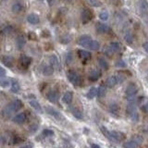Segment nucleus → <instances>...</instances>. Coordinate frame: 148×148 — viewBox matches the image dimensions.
Here are the masks:
<instances>
[{
    "label": "nucleus",
    "mask_w": 148,
    "mask_h": 148,
    "mask_svg": "<svg viewBox=\"0 0 148 148\" xmlns=\"http://www.w3.org/2000/svg\"><path fill=\"white\" fill-rule=\"evenodd\" d=\"M22 108V102L20 99L13 100L11 103H9L7 106H5L3 109V116L4 118L8 119L16 112V111L20 110Z\"/></svg>",
    "instance_id": "nucleus-1"
},
{
    "label": "nucleus",
    "mask_w": 148,
    "mask_h": 148,
    "mask_svg": "<svg viewBox=\"0 0 148 148\" xmlns=\"http://www.w3.org/2000/svg\"><path fill=\"white\" fill-rule=\"evenodd\" d=\"M69 81L71 82L73 85L75 86H81L82 83V79L81 75L78 72L74 71H69L67 74Z\"/></svg>",
    "instance_id": "nucleus-2"
},
{
    "label": "nucleus",
    "mask_w": 148,
    "mask_h": 148,
    "mask_svg": "<svg viewBox=\"0 0 148 148\" xmlns=\"http://www.w3.org/2000/svg\"><path fill=\"white\" fill-rule=\"evenodd\" d=\"M81 18H82V24H87L88 22H90L92 18H94V13L89 8H84L82 10L81 13Z\"/></svg>",
    "instance_id": "nucleus-3"
},
{
    "label": "nucleus",
    "mask_w": 148,
    "mask_h": 148,
    "mask_svg": "<svg viewBox=\"0 0 148 148\" xmlns=\"http://www.w3.org/2000/svg\"><path fill=\"white\" fill-rule=\"evenodd\" d=\"M92 41V38L89 36V35H82L80 38H79V41H78V44L83 46V47H89V45Z\"/></svg>",
    "instance_id": "nucleus-4"
},
{
    "label": "nucleus",
    "mask_w": 148,
    "mask_h": 148,
    "mask_svg": "<svg viewBox=\"0 0 148 148\" xmlns=\"http://www.w3.org/2000/svg\"><path fill=\"white\" fill-rule=\"evenodd\" d=\"M137 92V86L135 83H130L126 88V95L128 97H132L133 95H135Z\"/></svg>",
    "instance_id": "nucleus-5"
},
{
    "label": "nucleus",
    "mask_w": 148,
    "mask_h": 148,
    "mask_svg": "<svg viewBox=\"0 0 148 148\" xmlns=\"http://www.w3.org/2000/svg\"><path fill=\"white\" fill-rule=\"evenodd\" d=\"M95 30L98 34H106V32H108L110 31V28L102 22H97L95 24Z\"/></svg>",
    "instance_id": "nucleus-6"
},
{
    "label": "nucleus",
    "mask_w": 148,
    "mask_h": 148,
    "mask_svg": "<svg viewBox=\"0 0 148 148\" xmlns=\"http://www.w3.org/2000/svg\"><path fill=\"white\" fill-rule=\"evenodd\" d=\"M120 50H121V45H120L119 42H112V43H110L108 46V51L111 54L119 53Z\"/></svg>",
    "instance_id": "nucleus-7"
},
{
    "label": "nucleus",
    "mask_w": 148,
    "mask_h": 148,
    "mask_svg": "<svg viewBox=\"0 0 148 148\" xmlns=\"http://www.w3.org/2000/svg\"><path fill=\"white\" fill-rule=\"evenodd\" d=\"M45 111H46V113H47V114H49L50 116H52V117H54L55 119H60L62 118V115L60 114L58 110H56L55 108H51V106H46Z\"/></svg>",
    "instance_id": "nucleus-8"
},
{
    "label": "nucleus",
    "mask_w": 148,
    "mask_h": 148,
    "mask_svg": "<svg viewBox=\"0 0 148 148\" xmlns=\"http://www.w3.org/2000/svg\"><path fill=\"white\" fill-rule=\"evenodd\" d=\"M32 63V58L27 57V56H21V58H20V64L22 68L27 69L28 67L30 66Z\"/></svg>",
    "instance_id": "nucleus-9"
},
{
    "label": "nucleus",
    "mask_w": 148,
    "mask_h": 148,
    "mask_svg": "<svg viewBox=\"0 0 148 148\" xmlns=\"http://www.w3.org/2000/svg\"><path fill=\"white\" fill-rule=\"evenodd\" d=\"M59 98V95L57 91H50L47 94V99L51 102V103H56Z\"/></svg>",
    "instance_id": "nucleus-10"
},
{
    "label": "nucleus",
    "mask_w": 148,
    "mask_h": 148,
    "mask_svg": "<svg viewBox=\"0 0 148 148\" xmlns=\"http://www.w3.org/2000/svg\"><path fill=\"white\" fill-rule=\"evenodd\" d=\"M78 56L82 60H89L91 58V53L83 49L78 50Z\"/></svg>",
    "instance_id": "nucleus-11"
},
{
    "label": "nucleus",
    "mask_w": 148,
    "mask_h": 148,
    "mask_svg": "<svg viewBox=\"0 0 148 148\" xmlns=\"http://www.w3.org/2000/svg\"><path fill=\"white\" fill-rule=\"evenodd\" d=\"M101 77V71L98 69H92L89 73V80L92 82H95Z\"/></svg>",
    "instance_id": "nucleus-12"
},
{
    "label": "nucleus",
    "mask_w": 148,
    "mask_h": 148,
    "mask_svg": "<svg viewBox=\"0 0 148 148\" xmlns=\"http://www.w3.org/2000/svg\"><path fill=\"white\" fill-rule=\"evenodd\" d=\"M27 21L29 23H31V24H37V23H39V21H40V18L37 14L32 13V14H29V15H28Z\"/></svg>",
    "instance_id": "nucleus-13"
},
{
    "label": "nucleus",
    "mask_w": 148,
    "mask_h": 148,
    "mask_svg": "<svg viewBox=\"0 0 148 148\" xmlns=\"http://www.w3.org/2000/svg\"><path fill=\"white\" fill-rule=\"evenodd\" d=\"M138 7H139V9H140L143 14L148 12V2H147V0H140L139 3H138Z\"/></svg>",
    "instance_id": "nucleus-14"
},
{
    "label": "nucleus",
    "mask_w": 148,
    "mask_h": 148,
    "mask_svg": "<svg viewBox=\"0 0 148 148\" xmlns=\"http://www.w3.org/2000/svg\"><path fill=\"white\" fill-rule=\"evenodd\" d=\"M49 61H50V65L54 68V69H59V60H58L57 56H55V55L50 56Z\"/></svg>",
    "instance_id": "nucleus-15"
},
{
    "label": "nucleus",
    "mask_w": 148,
    "mask_h": 148,
    "mask_svg": "<svg viewBox=\"0 0 148 148\" xmlns=\"http://www.w3.org/2000/svg\"><path fill=\"white\" fill-rule=\"evenodd\" d=\"M12 120L15 123H17V124H21L23 122H25V120H26V114L25 113L18 114V115H16L15 117L13 118Z\"/></svg>",
    "instance_id": "nucleus-16"
},
{
    "label": "nucleus",
    "mask_w": 148,
    "mask_h": 148,
    "mask_svg": "<svg viewBox=\"0 0 148 148\" xmlns=\"http://www.w3.org/2000/svg\"><path fill=\"white\" fill-rule=\"evenodd\" d=\"M118 82H119V80H118L117 76H110L108 80H106V86L109 88H112L117 84Z\"/></svg>",
    "instance_id": "nucleus-17"
},
{
    "label": "nucleus",
    "mask_w": 148,
    "mask_h": 148,
    "mask_svg": "<svg viewBox=\"0 0 148 148\" xmlns=\"http://www.w3.org/2000/svg\"><path fill=\"white\" fill-rule=\"evenodd\" d=\"M26 44V40L24 38V36L23 35H18L17 37V40H16V45L18 46V49H22L24 47V45Z\"/></svg>",
    "instance_id": "nucleus-18"
},
{
    "label": "nucleus",
    "mask_w": 148,
    "mask_h": 148,
    "mask_svg": "<svg viewBox=\"0 0 148 148\" xmlns=\"http://www.w3.org/2000/svg\"><path fill=\"white\" fill-rule=\"evenodd\" d=\"M101 131H102V132L104 133V135L108 139V140L117 143V142H116V140H115L114 136H113V134H112V132H109L108 130L106 129V128H105V127H101Z\"/></svg>",
    "instance_id": "nucleus-19"
},
{
    "label": "nucleus",
    "mask_w": 148,
    "mask_h": 148,
    "mask_svg": "<svg viewBox=\"0 0 148 148\" xmlns=\"http://www.w3.org/2000/svg\"><path fill=\"white\" fill-rule=\"evenodd\" d=\"M23 8H24V7H23V5L21 3V2H15L13 5H12V11L15 12V13H20L23 10Z\"/></svg>",
    "instance_id": "nucleus-20"
},
{
    "label": "nucleus",
    "mask_w": 148,
    "mask_h": 148,
    "mask_svg": "<svg viewBox=\"0 0 148 148\" xmlns=\"http://www.w3.org/2000/svg\"><path fill=\"white\" fill-rule=\"evenodd\" d=\"M72 98H73V95L71 92H66L64 94L63 97H62V100L65 104H71V101H72Z\"/></svg>",
    "instance_id": "nucleus-21"
},
{
    "label": "nucleus",
    "mask_w": 148,
    "mask_h": 148,
    "mask_svg": "<svg viewBox=\"0 0 148 148\" xmlns=\"http://www.w3.org/2000/svg\"><path fill=\"white\" fill-rule=\"evenodd\" d=\"M29 104H30V106H32V108H34L36 111H38V112L41 113L42 111H43V109H42V106L39 104L38 101H36V100H30L29 101Z\"/></svg>",
    "instance_id": "nucleus-22"
},
{
    "label": "nucleus",
    "mask_w": 148,
    "mask_h": 148,
    "mask_svg": "<svg viewBox=\"0 0 148 148\" xmlns=\"http://www.w3.org/2000/svg\"><path fill=\"white\" fill-rule=\"evenodd\" d=\"M124 40L128 45H132L133 42V34L131 31H127L124 34Z\"/></svg>",
    "instance_id": "nucleus-23"
},
{
    "label": "nucleus",
    "mask_w": 148,
    "mask_h": 148,
    "mask_svg": "<svg viewBox=\"0 0 148 148\" xmlns=\"http://www.w3.org/2000/svg\"><path fill=\"white\" fill-rule=\"evenodd\" d=\"M2 62L8 68H11L13 66V58L11 57H9V56H5L2 58Z\"/></svg>",
    "instance_id": "nucleus-24"
},
{
    "label": "nucleus",
    "mask_w": 148,
    "mask_h": 148,
    "mask_svg": "<svg viewBox=\"0 0 148 148\" xmlns=\"http://www.w3.org/2000/svg\"><path fill=\"white\" fill-rule=\"evenodd\" d=\"M54 71L55 69L51 65H46V66H45L43 69V74L45 76H50L54 73Z\"/></svg>",
    "instance_id": "nucleus-25"
},
{
    "label": "nucleus",
    "mask_w": 148,
    "mask_h": 148,
    "mask_svg": "<svg viewBox=\"0 0 148 148\" xmlns=\"http://www.w3.org/2000/svg\"><path fill=\"white\" fill-rule=\"evenodd\" d=\"M88 48L91 49V50H94V51L98 50L100 48V44L95 40H92L90 45H89V47H88Z\"/></svg>",
    "instance_id": "nucleus-26"
},
{
    "label": "nucleus",
    "mask_w": 148,
    "mask_h": 148,
    "mask_svg": "<svg viewBox=\"0 0 148 148\" xmlns=\"http://www.w3.org/2000/svg\"><path fill=\"white\" fill-rule=\"evenodd\" d=\"M138 146H139V145L133 140L129 141L124 143V148H138Z\"/></svg>",
    "instance_id": "nucleus-27"
},
{
    "label": "nucleus",
    "mask_w": 148,
    "mask_h": 148,
    "mask_svg": "<svg viewBox=\"0 0 148 148\" xmlns=\"http://www.w3.org/2000/svg\"><path fill=\"white\" fill-rule=\"evenodd\" d=\"M97 95V89H95V88H91V89L88 91V92H87V95H86V96L88 97L89 99H92L94 98L95 96H96Z\"/></svg>",
    "instance_id": "nucleus-28"
},
{
    "label": "nucleus",
    "mask_w": 148,
    "mask_h": 148,
    "mask_svg": "<svg viewBox=\"0 0 148 148\" xmlns=\"http://www.w3.org/2000/svg\"><path fill=\"white\" fill-rule=\"evenodd\" d=\"M71 113L73 114V116L75 118H77V119H81L82 118V112L80 110H79L77 108H71Z\"/></svg>",
    "instance_id": "nucleus-29"
},
{
    "label": "nucleus",
    "mask_w": 148,
    "mask_h": 148,
    "mask_svg": "<svg viewBox=\"0 0 148 148\" xmlns=\"http://www.w3.org/2000/svg\"><path fill=\"white\" fill-rule=\"evenodd\" d=\"M0 86L3 88H7L8 86H11V82L9 79H1L0 80Z\"/></svg>",
    "instance_id": "nucleus-30"
},
{
    "label": "nucleus",
    "mask_w": 148,
    "mask_h": 148,
    "mask_svg": "<svg viewBox=\"0 0 148 148\" xmlns=\"http://www.w3.org/2000/svg\"><path fill=\"white\" fill-rule=\"evenodd\" d=\"M98 63L100 65V67L104 69H108V63L106 61V59L103 58H98Z\"/></svg>",
    "instance_id": "nucleus-31"
},
{
    "label": "nucleus",
    "mask_w": 148,
    "mask_h": 148,
    "mask_svg": "<svg viewBox=\"0 0 148 148\" xmlns=\"http://www.w3.org/2000/svg\"><path fill=\"white\" fill-rule=\"evenodd\" d=\"M21 87H20V84L17 82H13L11 83V86H10V91L12 92H18V91H20Z\"/></svg>",
    "instance_id": "nucleus-32"
},
{
    "label": "nucleus",
    "mask_w": 148,
    "mask_h": 148,
    "mask_svg": "<svg viewBox=\"0 0 148 148\" xmlns=\"http://www.w3.org/2000/svg\"><path fill=\"white\" fill-rule=\"evenodd\" d=\"M108 18H109V14L108 12L106 11V10H103V11H101L100 14H99V18L101 21H108Z\"/></svg>",
    "instance_id": "nucleus-33"
},
{
    "label": "nucleus",
    "mask_w": 148,
    "mask_h": 148,
    "mask_svg": "<svg viewBox=\"0 0 148 148\" xmlns=\"http://www.w3.org/2000/svg\"><path fill=\"white\" fill-rule=\"evenodd\" d=\"M12 32H13V28L11 26H8L6 28H4V29L1 31V34L2 35H8V34H10Z\"/></svg>",
    "instance_id": "nucleus-34"
},
{
    "label": "nucleus",
    "mask_w": 148,
    "mask_h": 148,
    "mask_svg": "<svg viewBox=\"0 0 148 148\" xmlns=\"http://www.w3.org/2000/svg\"><path fill=\"white\" fill-rule=\"evenodd\" d=\"M106 95V88L104 86H100L97 89V96L98 97H103Z\"/></svg>",
    "instance_id": "nucleus-35"
},
{
    "label": "nucleus",
    "mask_w": 148,
    "mask_h": 148,
    "mask_svg": "<svg viewBox=\"0 0 148 148\" xmlns=\"http://www.w3.org/2000/svg\"><path fill=\"white\" fill-rule=\"evenodd\" d=\"M88 3H89L91 6L92 7H101L102 4L100 3V1H98V0H88Z\"/></svg>",
    "instance_id": "nucleus-36"
},
{
    "label": "nucleus",
    "mask_w": 148,
    "mask_h": 148,
    "mask_svg": "<svg viewBox=\"0 0 148 148\" xmlns=\"http://www.w3.org/2000/svg\"><path fill=\"white\" fill-rule=\"evenodd\" d=\"M133 141H135L138 145H140V143H143V138L140 135H135V136H133Z\"/></svg>",
    "instance_id": "nucleus-37"
},
{
    "label": "nucleus",
    "mask_w": 148,
    "mask_h": 148,
    "mask_svg": "<svg viewBox=\"0 0 148 148\" xmlns=\"http://www.w3.org/2000/svg\"><path fill=\"white\" fill-rule=\"evenodd\" d=\"M43 133H44V135H45V136H52L54 134V132L51 131V130H45Z\"/></svg>",
    "instance_id": "nucleus-38"
},
{
    "label": "nucleus",
    "mask_w": 148,
    "mask_h": 148,
    "mask_svg": "<svg viewBox=\"0 0 148 148\" xmlns=\"http://www.w3.org/2000/svg\"><path fill=\"white\" fill-rule=\"evenodd\" d=\"M29 38H30L31 40H37V35L34 34V32H31L30 34H29Z\"/></svg>",
    "instance_id": "nucleus-39"
},
{
    "label": "nucleus",
    "mask_w": 148,
    "mask_h": 148,
    "mask_svg": "<svg viewBox=\"0 0 148 148\" xmlns=\"http://www.w3.org/2000/svg\"><path fill=\"white\" fill-rule=\"evenodd\" d=\"M6 76V71L2 67H0V78H3Z\"/></svg>",
    "instance_id": "nucleus-40"
},
{
    "label": "nucleus",
    "mask_w": 148,
    "mask_h": 148,
    "mask_svg": "<svg viewBox=\"0 0 148 148\" xmlns=\"http://www.w3.org/2000/svg\"><path fill=\"white\" fill-rule=\"evenodd\" d=\"M66 61H67V63H69V62L71 61V53H69V54L67 55Z\"/></svg>",
    "instance_id": "nucleus-41"
},
{
    "label": "nucleus",
    "mask_w": 148,
    "mask_h": 148,
    "mask_svg": "<svg viewBox=\"0 0 148 148\" xmlns=\"http://www.w3.org/2000/svg\"><path fill=\"white\" fill-rule=\"evenodd\" d=\"M143 49H145L146 52L148 53V42H145V44L143 45Z\"/></svg>",
    "instance_id": "nucleus-42"
},
{
    "label": "nucleus",
    "mask_w": 148,
    "mask_h": 148,
    "mask_svg": "<svg viewBox=\"0 0 148 148\" xmlns=\"http://www.w3.org/2000/svg\"><path fill=\"white\" fill-rule=\"evenodd\" d=\"M117 66H118V67H125L126 65H125V63H124L123 61H119L118 64H117Z\"/></svg>",
    "instance_id": "nucleus-43"
},
{
    "label": "nucleus",
    "mask_w": 148,
    "mask_h": 148,
    "mask_svg": "<svg viewBox=\"0 0 148 148\" xmlns=\"http://www.w3.org/2000/svg\"><path fill=\"white\" fill-rule=\"evenodd\" d=\"M54 1H55V0H47V2H48V4H49V6H52V5L54 4Z\"/></svg>",
    "instance_id": "nucleus-44"
},
{
    "label": "nucleus",
    "mask_w": 148,
    "mask_h": 148,
    "mask_svg": "<svg viewBox=\"0 0 148 148\" xmlns=\"http://www.w3.org/2000/svg\"><path fill=\"white\" fill-rule=\"evenodd\" d=\"M92 148H100V147L97 145H95V143H92Z\"/></svg>",
    "instance_id": "nucleus-45"
},
{
    "label": "nucleus",
    "mask_w": 148,
    "mask_h": 148,
    "mask_svg": "<svg viewBox=\"0 0 148 148\" xmlns=\"http://www.w3.org/2000/svg\"><path fill=\"white\" fill-rule=\"evenodd\" d=\"M65 2H67V3H72L74 0H64Z\"/></svg>",
    "instance_id": "nucleus-46"
}]
</instances>
